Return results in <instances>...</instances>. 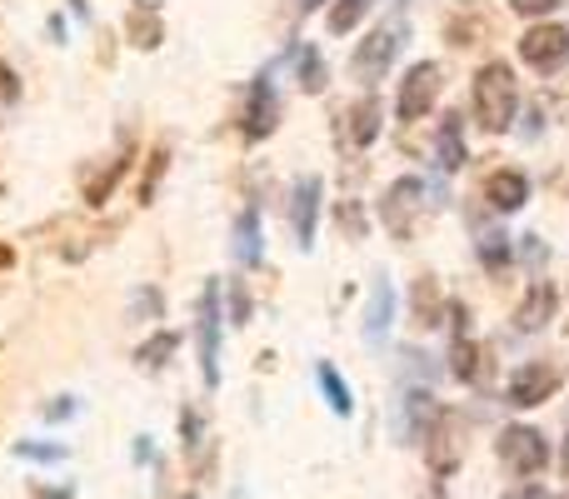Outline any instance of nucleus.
I'll return each mask as SVG.
<instances>
[{
    "label": "nucleus",
    "mask_w": 569,
    "mask_h": 499,
    "mask_svg": "<svg viewBox=\"0 0 569 499\" xmlns=\"http://www.w3.org/2000/svg\"><path fill=\"white\" fill-rule=\"evenodd\" d=\"M300 6H305V10H315V6H325V0H300Z\"/></svg>",
    "instance_id": "f704fd0d"
},
{
    "label": "nucleus",
    "mask_w": 569,
    "mask_h": 499,
    "mask_svg": "<svg viewBox=\"0 0 569 499\" xmlns=\"http://www.w3.org/2000/svg\"><path fill=\"white\" fill-rule=\"evenodd\" d=\"M415 310H420V325H435V285L430 280L415 285Z\"/></svg>",
    "instance_id": "bb28decb"
},
{
    "label": "nucleus",
    "mask_w": 569,
    "mask_h": 499,
    "mask_svg": "<svg viewBox=\"0 0 569 499\" xmlns=\"http://www.w3.org/2000/svg\"><path fill=\"white\" fill-rule=\"evenodd\" d=\"M520 56L530 60L540 76H550V70H560L565 60H569V30L565 26H535V30H525Z\"/></svg>",
    "instance_id": "423d86ee"
},
{
    "label": "nucleus",
    "mask_w": 569,
    "mask_h": 499,
    "mask_svg": "<svg viewBox=\"0 0 569 499\" xmlns=\"http://www.w3.org/2000/svg\"><path fill=\"white\" fill-rule=\"evenodd\" d=\"M485 200H490L495 210H520L525 200H530V180H525L520 170H495V176L485 180Z\"/></svg>",
    "instance_id": "ddd939ff"
},
{
    "label": "nucleus",
    "mask_w": 569,
    "mask_h": 499,
    "mask_svg": "<svg viewBox=\"0 0 569 499\" xmlns=\"http://www.w3.org/2000/svg\"><path fill=\"white\" fill-rule=\"evenodd\" d=\"M160 170H166V150H160V156L150 160V170H146V186H140V200H150V196H156V180H160Z\"/></svg>",
    "instance_id": "cd10ccee"
},
{
    "label": "nucleus",
    "mask_w": 569,
    "mask_h": 499,
    "mask_svg": "<svg viewBox=\"0 0 569 499\" xmlns=\"http://www.w3.org/2000/svg\"><path fill=\"white\" fill-rule=\"evenodd\" d=\"M276 120H280L276 86H270V76H260L256 86H250V106H246V136H250V140H266L270 130H276Z\"/></svg>",
    "instance_id": "9b49d317"
},
{
    "label": "nucleus",
    "mask_w": 569,
    "mask_h": 499,
    "mask_svg": "<svg viewBox=\"0 0 569 499\" xmlns=\"http://www.w3.org/2000/svg\"><path fill=\"white\" fill-rule=\"evenodd\" d=\"M435 96H440V66H430V60H420V66L405 76V86H400V120H420V116H430V106H435Z\"/></svg>",
    "instance_id": "0eeeda50"
},
{
    "label": "nucleus",
    "mask_w": 569,
    "mask_h": 499,
    "mask_svg": "<svg viewBox=\"0 0 569 499\" xmlns=\"http://www.w3.org/2000/svg\"><path fill=\"white\" fill-rule=\"evenodd\" d=\"M515 499H555V495H550V490H540V485H530V490H520Z\"/></svg>",
    "instance_id": "72a5a7b5"
},
{
    "label": "nucleus",
    "mask_w": 569,
    "mask_h": 499,
    "mask_svg": "<svg viewBox=\"0 0 569 499\" xmlns=\"http://www.w3.org/2000/svg\"><path fill=\"white\" fill-rule=\"evenodd\" d=\"M230 315H236V325H246V320H250V295L240 290V285L230 290Z\"/></svg>",
    "instance_id": "c756f323"
},
{
    "label": "nucleus",
    "mask_w": 569,
    "mask_h": 499,
    "mask_svg": "<svg viewBox=\"0 0 569 499\" xmlns=\"http://www.w3.org/2000/svg\"><path fill=\"white\" fill-rule=\"evenodd\" d=\"M20 455L26 460H60V450H50V445H20Z\"/></svg>",
    "instance_id": "473e14b6"
},
{
    "label": "nucleus",
    "mask_w": 569,
    "mask_h": 499,
    "mask_svg": "<svg viewBox=\"0 0 569 499\" xmlns=\"http://www.w3.org/2000/svg\"><path fill=\"white\" fill-rule=\"evenodd\" d=\"M400 40H405L400 26L370 30V36L360 40V50H355V76H360V80H380L385 70H390V60L400 56Z\"/></svg>",
    "instance_id": "20e7f679"
},
{
    "label": "nucleus",
    "mask_w": 569,
    "mask_h": 499,
    "mask_svg": "<svg viewBox=\"0 0 569 499\" xmlns=\"http://www.w3.org/2000/svg\"><path fill=\"white\" fill-rule=\"evenodd\" d=\"M315 380H320V390H325V400H330L335 415H350L355 410V400H350V390H345V380L335 375V365H320V370H315Z\"/></svg>",
    "instance_id": "aec40b11"
},
{
    "label": "nucleus",
    "mask_w": 569,
    "mask_h": 499,
    "mask_svg": "<svg viewBox=\"0 0 569 499\" xmlns=\"http://www.w3.org/2000/svg\"><path fill=\"white\" fill-rule=\"evenodd\" d=\"M555 305H560V290H555L550 280H535L530 295L520 300V310H515V330H525V335L545 330V320L555 315Z\"/></svg>",
    "instance_id": "f8f14e48"
},
{
    "label": "nucleus",
    "mask_w": 569,
    "mask_h": 499,
    "mask_svg": "<svg viewBox=\"0 0 569 499\" xmlns=\"http://www.w3.org/2000/svg\"><path fill=\"white\" fill-rule=\"evenodd\" d=\"M420 210H425V180H420V176L395 180L390 196L380 200L385 226H390V236H400V240L415 236V216H420Z\"/></svg>",
    "instance_id": "f03ea898"
},
{
    "label": "nucleus",
    "mask_w": 569,
    "mask_h": 499,
    "mask_svg": "<svg viewBox=\"0 0 569 499\" xmlns=\"http://www.w3.org/2000/svg\"><path fill=\"white\" fill-rule=\"evenodd\" d=\"M350 120H355V126H350V140H355V146H370V140L375 136H380V100H360V106H355L350 110Z\"/></svg>",
    "instance_id": "a211bd4d"
},
{
    "label": "nucleus",
    "mask_w": 569,
    "mask_h": 499,
    "mask_svg": "<svg viewBox=\"0 0 569 499\" xmlns=\"http://www.w3.org/2000/svg\"><path fill=\"white\" fill-rule=\"evenodd\" d=\"M320 176H305L300 186H295V200H290V226H295V240H300L305 250L315 246V220H320Z\"/></svg>",
    "instance_id": "9d476101"
},
{
    "label": "nucleus",
    "mask_w": 569,
    "mask_h": 499,
    "mask_svg": "<svg viewBox=\"0 0 569 499\" xmlns=\"http://www.w3.org/2000/svg\"><path fill=\"white\" fill-rule=\"evenodd\" d=\"M236 260L240 265H256L260 260V216H256V210H246V216L236 220Z\"/></svg>",
    "instance_id": "f3484780"
},
{
    "label": "nucleus",
    "mask_w": 569,
    "mask_h": 499,
    "mask_svg": "<svg viewBox=\"0 0 569 499\" xmlns=\"http://www.w3.org/2000/svg\"><path fill=\"white\" fill-rule=\"evenodd\" d=\"M565 470H569V445H565Z\"/></svg>",
    "instance_id": "c9c22d12"
},
{
    "label": "nucleus",
    "mask_w": 569,
    "mask_h": 499,
    "mask_svg": "<svg viewBox=\"0 0 569 499\" xmlns=\"http://www.w3.org/2000/svg\"><path fill=\"white\" fill-rule=\"evenodd\" d=\"M130 36H136V46H160V16H156V6L150 0H140L136 10H130Z\"/></svg>",
    "instance_id": "6ab92c4d"
},
{
    "label": "nucleus",
    "mask_w": 569,
    "mask_h": 499,
    "mask_svg": "<svg viewBox=\"0 0 569 499\" xmlns=\"http://www.w3.org/2000/svg\"><path fill=\"white\" fill-rule=\"evenodd\" d=\"M450 370H455V380H465V385L480 375V350H475L470 335H455V365Z\"/></svg>",
    "instance_id": "5701e85b"
},
{
    "label": "nucleus",
    "mask_w": 569,
    "mask_h": 499,
    "mask_svg": "<svg viewBox=\"0 0 569 499\" xmlns=\"http://www.w3.org/2000/svg\"><path fill=\"white\" fill-rule=\"evenodd\" d=\"M20 96V86H16V76H10V66L0 60V100H16Z\"/></svg>",
    "instance_id": "2f4dec72"
},
{
    "label": "nucleus",
    "mask_w": 569,
    "mask_h": 499,
    "mask_svg": "<svg viewBox=\"0 0 569 499\" xmlns=\"http://www.w3.org/2000/svg\"><path fill=\"white\" fill-rule=\"evenodd\" d=\"M295 60H300V90H310V96H315V90H325V60H320V50L305 46Z\"/></svg>",
    "instance_id": "b1692460"
},
{
    "label": "nucleus",
    "mask_w": 569,
    "mask_h": 499,
    "mask_svg": "<svg viewBox=\"0 0 569 499\" xmlns=\"http://www.w3.org/2000/svg\"><path fill=\"white\" fill-rule=\"evenodd\" d=\"M555 390H560V370H555V365H545V360L520 365V370L510 375V385H505L510 405H520V410H530V405H545Z\"/></svg>",
    "instance_id": "39448f33"
},
{
    "label": "nucleus",
    "mask_w": 569,
    "mask_h": 499,
    "mask_svg": "<svg viewBox=\"0 0 569 499\" xmlns=\"http://www.w3.org/2000/svg\"><path fill=\"white\" fill-rule=\"evenodd\" d=\"M176 345H180L176 335H170V330H160V335H150V340L140 345V350H136V360L146 365V370H160V365H166L170 355H176Z\"/></svg>",
    "instance_id": "412c9836"
},
{
    "label": "nucleus",
    "mask_w": 569,
    "mask_h": 499,
    "mask_svg": "<svg viewBox=\"0 0 569 499\" xmlns=\"http://www.w3.org/2000/svg\"><path fill=\"white\" fill-rule=\"evenodd\" d=\"M375 0H335V10H330V30L335 36H350L355 26L365 20V10H370Z\"/></svg>",
    "instance_id": "4be33fe9"
},
{
    "label": "nucleus",
    "mask_w": 569,
    "mask_h": 499,
    "mask_svg": "<svg viewBox=\"0 0 569 499\" xmlns=\"http://www.w3.org/2000/svg\"><path fill=\"white\" fill-rule=\"evenodd\" d=\"M200 370L206 385H220V290L206 285L200 295Z\"/></svg>",
    "instance_id": "6e6552de"
},
{
    "label": "nucleus",
    "mask_w": 569,
    "mask_h": 499,
    "mask_svg": "<svg viewBox=\"0 0 569 499\" xmlns=\"http://www.w3.org/2000/svg\"><path fill=\"white\" fill-rule=\"evenodd\" d=\"M480 260L490 265V270H500V265H510V240H505V236H495V230H490V236L480 240Z\"/></svg>",
    "instance_id": "a878e982"
},
{
    "label": "nucleus",
    "mask_w": 569,
    "mask_h": 499,
    "mask_svg": "<svg viewBox=\"0 0 569 499\" xmlns=\"http://www.w3.org/2000/svg\"><path fill=\"white\" fill-rule=\"evenodd\" d=\"M435 160H440V170H460V166H465L460 120H445V126H440V140H435Z\"/></svg>",
    "instance_id": "dca6fc26"
},
{
    "label": "nucleus",
    "mask_w": 569,
    "mask_h": 499,
    "mask_svg": "<svg viewBox=\"0 0 569 499\" xmlns=\"http://www.w3.org/2000/svg\"><path fill=\"white\" fill-rule=\"evenodd\" d=\"M136 310L156 320V315H160V295H156V290H136Z\"/></svg>",
    "instance_id": "7c9ffc66"
},
{
    "label": "nucleus",
    "mask_w": 569,
    "mask_h": 499,
    "mask_svg": "<svg viewBox=\"0 0 569 499\" xmlns=\"http://www.w3.org/2000/svg\"><path fill=\"white\" fill-rule=\"evenodd\" d=\"M460 430H465V420L460 415H450V410H440V420L430 425V465L440 475H450L455 465H460V450H465Z\"/></svg>",
    "instance_id": "1a4fd4ad"
},
{
    "label": "nucleus",
    "mask_w": 569,
    "mask_h": 499,
    "mask_svg": "<svg viewBox=\"0 0 569 499\" xmlns=\"http://www.w3.org/2000/svg\"><path fill=\"white\" fill-rule=\"evenodd\" d=\"M126 166H130V160H126V156H120V160H110V170H106V176H100V180H96V186H90V190H86V200H90V206H100V200H106V196H110V190H116V180H120V176H126Z\"/></svg>",
    "instance_id": "393cba45"
},
{
    "label": "nucleus",
    "mask_w": 569,
    "mask_h": 499,
    "mask_svg": "<svg viewBox=\"0 0 569 499\" xmlns=\"http://www.w3.org/2000/svg\"><path fill=\"white\" fill-rule=\"evenodd\" d=\"M435 420H440V405H435L430 390H410V395H405V425H400L405 440H425Z\"/></svg>",
    "instance_id": "4468645a"
},
{
    "label": "nucleus",
    "mask_w": 569,
    "mask_h": 499,
    "mask_svg": "<svg viewBox=\"0 0 569 499\" xmlns=\"http://www.w3.org/2000/svg\"><path fill=\"white\" fill-rule=\"evenodd\" d=\"M495 450H500V460L520 475H540L545 465H550V445H545V435L530 430V425H510Z\"/></svg>",
    "instance_id": "7ed1b4c3"
},
{
    "label": "nucleus",
    "mask_w": 569,
    "mask_h": 499,
    "mask_svg": "<svg viewBox=\"0 0 569 499\" xmlns=\"http://www.w3.org/2000/svg\"><path fill=\"white\" fill-rule=\"evenodd\" d=\"M515 106H520V96H515V70L505 66V60H490V66L475 76V116H480L485 130H510Z\"/></svg>",
    "instance_id": "f257e3e1"
},
{
    "label": "nucleus",
    "mask_w": 569,
    "mask_h": 499,
    "mask_svg": "<svg viewBox=\"0 0 569 499\" xmlns=\"http://www.w3.org/2000/svg\"><path fill=\"white\" fill-rule=\"evenodd\" d=\"M390 315H395V290H390V280H380L370 295V310H365V340L380 345L385 330H390Z\"/></svg>",
    "instance_id": "2eb2a0df"
},
{
    "label": "nucleus",
    "mask_w": 569,
    "mask_h": 499,
    "mask_svg": "<svg viewBox=\"0 0 569 499\" xmlns=\"http://www.w3.org/2000/svg\"><path fill=\"white\" fill-rule=\"evenodd\" d=\"M515 10H520V16H550L555 6H560V0H510Z\"/></svg>",
    "instance_id": "c85d7f7f"
}]
</instances>
